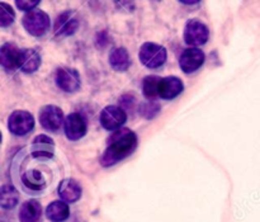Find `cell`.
<instances>
[{
  "label": "cell",
  "instance_id": "obj_16",
  "mask_svg": "<svg viewBox=\"0 0 260 222\" xmlns=\"http://www.w3.org/2000/svg\"><path fill=\"white\" fill-rule=\"evenodd\" d=\"M42 218V206L38 201L30 200L22 205L19 211L20 222H41Z\"/></svg>",
  "mask_w": 260,
  "mask_h": 222
},
{
  "label": "cell",
  "instance_id": "obj_18",
  "mask_svg": "<svg viewBox=\"0 0 260 222\" xmlns=\"http://www.w3.org/2000/svg\"><path fill=\"white\" fill-rule=\"evenodd\" d=\"M109 65L116 71H126L131 65V58L124 47H117L109 53Z\"/></svg>",
  "mask_w": 260,
  "mask_h": 222
},
{
  "label": "cell",
  "instance_id": "obj_22",
  "mask_svg": "<svg viewBox=\"0 0 260 222\" xmlns=\"http://www.w3.org/2000/svg\"><path fill=\"white\" fill-rule=\"evenodd\" d=\"M161 78L159 76H146L142 81V91L144 96L150 101H154L156 97H159V85Z\"/></svg>",
  "mask_w": 260,
  "mask_h": 222
},
{
  "label": "cell",
  "instance_id": "obj_25",
  "mask_svg": "<svg viewBox=\"0 0 260 222\" xmlns=\"http://www.w3.org/2000/svg\"><path fill=\"white\" fill-rule=\"evenodd\" d=\"M40 4L38 0H17L15 2V5L19 8L20 10H24V12H32L37 5Z\"/></svg>",
  "mask_w": 260,
  "mask_h": 222
},
{
  "label": "cell",
  "instance_id": "obj_10",
  "mask_svg": "<svg viewBox=\"0 0 260 222\" xmlns=\"http://www.w3.org/2000/svg\"><path fill=\"white\" fill-rule=\"evenodd\" d=\"M79 28V19L74 12H63L56 18L53 32L57 37H68L74 35Z\"/></svg>",
  "mask_w": 260,
  "mask_h": 222
},
{
  "label": "cell",
  "instance_id": "obj_7",
  "mask_svg": "<svg viewBox=\"0 0 260 222\" xmlns=\"http://www.w3.org/2000/svg\"><path fill=\"white\" fill-rule=\"evenodd\" d=\"M40 123L47 131L57 132L65 123L62 111L57 106H45L40 111Z\"/></svg>",
  "mask_w": 260,
  "mask_h": 222
},
{
  "label": "cell",
  "instance_id": "obj_23",
  "mask_svg": "<svg viewBox=\"0 0 260 222\" xmlns=\"http://www.w3.org/2000/svg\"><path fill=\"white\" fill-rule=\"evenodd\" d=\"M14 10L5 3H0V25L8 27L14 22Z\"/></svg>",
  "mask_w": 260,
  "mask_h": 222
},
{
  "label": "cell",
  "instance_id": "obj_8",
  "mask_svg": "<svg viewBox=\"0 0 260 222\" xmlns=\"http://www.w3.org/2000/svg\"><path fill=\"white\" fill-rule=\"evenodd\" d=\"M80 75L75 69L60 68L56 71V85L66 93H74L80 88Z\"/></svg>",
  "mask_w": 260,
  "mask_h": 222
},
{
  "label": "cell",
  "instance_id": "obj_4",
  "mask_svg": "<svg viewBox=\"0 0 260 222\" xmlns=\"http://www.w3.org/2000/svg\"><path fill=\"white\" fill-rule=\"evenodd\" d=\"M210 37L208 27L198 19L188 20L184 28V42L192 47L205 45Z\"/></svg>",
  "mask_w": 260,
  "mask_h": 222
},
{
  "label": "cell",
  "instance_id": "obj_24",
  "mask_svg": "<svg viewBox=\"0 0 260 222\" xmlns=\"http://www.w3.org/2000/svg\"><path fill=\"white\" fill-rule=\"evenodd\" d=\"M160 112V104L155 101H149L141 106V114L146 119H151Z\"/></svg>",
  "mask_w": 260,
  "mask_h": 222
},
{
  "label": "cell",
  "instance_id": "obj_17",
  "mask_svg": "<svg viewBox=\"0 0 260 222\" xmlns=\"http://www.w3.org/2000/svg\"><path fill=\"white\" fill-rule=\"evenodd\" d=\"M41 65V56L33 48H24L22 50V55H20V64L19 69L23 73H35Z\"/></svg>",
  "mask_w": 260,
  "mask_h": 222
},
{
  "label": "cell",
  "instance_id": "obj_14",
  "mask_svg": "<svg viewBox=\"0 0 260 222\" xmlns=\"http://www.w3.org/2000/svg\"><path fill=\"white\" fill-rule=\"evenodd\" d=\"M184 89L183 81L177 76H168V78H161L159 85V97L162 99H174L179 96Z\"/></svg>",
  "mask_w": 260,
  "mask_h": 222
},
{
  "label": "cell",
  "instance_id": "obj_1",
  "mask_svg": "<svg viewBox=\"0 0 260 222\" xmlns=\"http://www.w3.org/2000/svg\"><path fill=\"white\" fill-rule=\"evenodd\" d=\"M137 146V136L128 129H121L109 137L108 146L101 157L102 167L108 168L122 162L135 151Z\"/></svg>",
  "mask_w": 260,
  "mask_h": 222
},
{
  "label": "cell",
  "instance_id": "obj_20",
  "mask_svg": "<svg viewBox=\"0 0 260 222\" xmlns=\"http://www.w3.org/2000/svg\"><path fill=\"white\" fill-rule=\"evenodd\" d=\"M19 202V193L13 185L4 184L0 191V205L5 210H12Z\"/></svg>",
  "mask_w": 260,
  "mask_h": 222
},
{
  "label": "cell",
  "instance_id": "obj_5",
  "mask_svg": "<svg viewBox=\"0 0 260 222\" xmlns=\"http://www.w3.org/2000/svg\"><path fill=\"white\" fill-rule=\"evenodd\" d=\"M99 121L103 129L108 131H118L126 123L127 114L123 108L118 106H108L101 112Z\"/></svg>",
  "mask_w": 260,
  "mask_h": 222
},
{
  "label": "cell",
  "instance_id": "obj_6",
  "mask_svg": "<svg viewBox=\"0 0 260 222\" xmlns=\"http://www.w3.org/2000/svg\"><path fill=\"white\" fill-rule=\"evenodd\" d=\"M35 127V118L29 112L15 111L10 114L8 129L15 136H25Z\"/></svg>",
  "mask_w": 260,
  "mask_h": 222
},
{
  "label": "cell",
  "instance_id": "obj_26",
  "mask_svg": "<svg viewBox=\"0 0 260 222\" xmlns=\"http://www.w3.org/2000/svg\"><path fill=\"white\" fill-rule=\"evenodd\" d=\"M182 4H184V5H196V4H198V2H182Z\"/></svg>",
  "mask_w": 260,
  "mask_h": 222
},
{
  "label": "cell",
  "instance_id": "obj_9",
  "mask_svg": "<svg viewBox=\"0 0 260 222\" xmlns=\"http://www.w3.org/2000/svg\"><path fill=\"white\" fill-rule=\"evenodd\" d=\"M206 55L201 48L190 47L182 52L179 57V66L185 74H192L203 65Z\"/></svg>",
  "mask_w": 260,
  "mask_h": 222
},
{
  "label": "cell",
  "instance_id": "obj_19",
  "mask_svg": "<svg viewBox=\"0 0 260 222\" xmlns=\"http://www.w3.org/2000/svg\"><path fill=\"white\" fill-rule=\"evenodd\" d=\"M46 216L48 220L52 222H63L69 218L70 216V210L66 202L63 201H55V202L50 203L46 210Z\"/></svg>",
  "mask_w": 260,
  "mask_h": 222
},
{
  "label": "cell",
  "instance_id": "obj_21",
  "mask_svg": "<svg viewBox=\"0 0 260 222\" xmlns=\"http://www.w3.org/2000/svg\"><path fill=\"white\" fill-rule=\"evenodd\" d=\"M22 183L27 189L30 191H42L46 187L45 177L38 170H30L25 173L22 178Z\"/></svg>",
  "mask_w": 260,
  "mask_h": 222
},
{
  "label": "cell",
  "instance_id": "obj_2",
  "mask_svg": "<svg viewBox=\"0 0 260 222\" xmlns=\"http://www.w3.org/2000/svg\"><path fill=\"white\" fill-rule=\"evenodd\" d=\"M140 61L142 65L149 69L161 68L168 57V52L165 47L154 42H146L141 46L139 52Z\"/></svg>",
  "mask_w": 260,
  "mask_h": 222
},
{
  "label": "cell",
  "instance_id": "obj_3",
  "mask_svg": "<svg viewBox=\"0 0 260 222\" xmlns=\"http://www.w3.org/2000/svg\"><path fill=\"white\" fill-rule=\"evenodd\" d=\"M24 29L35 37H42L50 29V17L42 10H32L22 19Z\"/></svg>",
  "mask_w": 260,
  "mask_h": 222
},
{
  "label": "cell",
  "instance_id": "obj_12",
  "mask_svg": "<svg viewBox=\"0 0 260 222\" xmlns=\"http://www.w3.org/2000/svg\"><path fill=\"white\" fill-rule=\"evenodd\" d=\"M22 50L14 43H4L0 48V64L7 71H14L19 69Z\"/></svg>",
  "mask_w": 260,
  "mask_h": 222
},
{
  "label": "cell",
  "instance_id": "obj_15",
  "mask_svg": "<svg viewBox=\"0 0 260 222\" xmlns=\"http://www.w3.org/2000/svg\"><path fill=\"white\" fill-rule=\"evenodd\" d=\"M57 193L63 202L74 203L81 197V187L75 179H63L58 184Z\"/></svg>",
  "mask_w": 260,
  "mask_h": 222
},
{
  "label": "cell",
  "instance_id": "obj_11",
  "mask_svg": "<svg viewBox=\"0 0 260 222\" xmlns=\"http://www.w3.org/2000/svg\"><path fill=\"white\" fill-rule=\"evenodd\" d=\"M63 130H65V135L69 140H71V141L80 140L81 137L85 136L86 130H88L85 118L76 112L70 113L65 118Z\"/></svg>",
  "mask_w": 260,
  "mask_h": 222
},
{
  "label": "cell",
  "instance_id": "obj_13",
  "mask_svg": "<svg viewBox=\"0 0 260 222\" xmlns=\"http://www.w3.org/2000/svg\"><path fill=\"white\" fill-rule=\"evenodd\" d=\"M30 152L36 159H51L55 154V142L46 135H38L30 145Z\"/></svg>",
  "mask_w": 260,
  "mask_h": 222
}]
</instances>
